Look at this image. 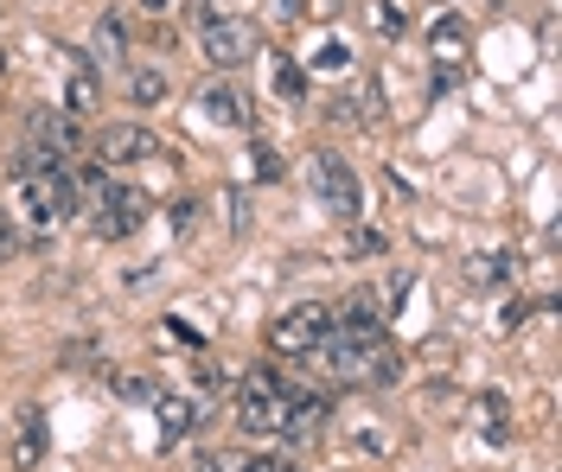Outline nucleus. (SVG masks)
I'll use <instances>...</instances> for the list:
<instances>
[{"instance_id":"obj_5","label":"nucleus","mask_w":562,"mask_h":472,"mask_svg":"<svg viewBox=\"0 0 562 472\" xmlns=\"http://www.w3.org/2000/svg\"><path fill=\"white\" fill-rule=\"evenodd\" d=\"M307 166H313V198H320L339 223H358V211H365V185H358V173H352L339 153H313Z\"/></svg>"},{"instance_id":"obj_23","label":"nucleus","mask_w":562,"mask_h":472,"mask_svg":"<svg viewBox=\"0 0 562 472\" xmlns=\"http://www.w3.org/2000/svg\"><path fill=\"white\" fill-rule=\"evenodd\" d=\"M115 396H128V402H141V396H153L141 377H115Z\"/></svg>"},{"instance_id":"obj_31","label":"nucleus","mask_w":562,"mask_h":472,"mask_svg":"<svg viewBox=\"0 0 562 472\" xmlns=\"http://www.w3.org/2000/svg\"><path fill=\"white\" fill-rule=\"evenodd\" d=\"M0 26H7V7H0Z\"/></svg>"},{"instance_id":"obj_21","label":"nucleus","mask_w":562,"mask_h":472,"mask_svg":"<svg viewBox=\"0 0 562 472\" xmlns=\"http://www.w3.org/2000/svg\"><path fill=\"white\" fill-rule=\"evenodd\" d=\"M377 33H383V38H403V7H390V0H383V7H377Z\"/></svg>"},{"instance_id":"obj_15","label":"nucleus","mask_w":562,"mask_h":472,"mask_svg":"<svg viewBox=\"0 0 562 472\" xmlns=\"http://www.w3.org/2000/svg\"><path fill=\"white\" fill-rule=\"evenodd\" d=\"M505 281H512V255H498V250L467 255V288L473 293H492V288H505Z\"/></svg>"},{"instance_id":"obj_24","label":"nucleus","mask_w":562,"mask_h":472,"mask_svg":"<svg viewBox=\"0 0 562 472\" xmlns=\"http://www.w3.org/2000/svg\"><path fill=\"white\" fill-rule=\"evenodd\" d=\"M352 250H358V255H377V250H383V237H377V230H352Z\"/></svg>"},{"instance_id":"obj_22","label":"nucleus","mask_w":562,"mask_h":472,"mask_svg":"<svg viewBox=\"0 0 562 472\" xmlns=\"http://www.w3.org/2000/svg\"><path fill=\"white\" fill-rule=\"evenodd\" d=\"M300 13H307V0H268V20H282V26L300 20Z\"/></svg>"},{"instance_id":"obj_13","label":"nucleus","mask_w":562,"mask_h":472,"mask_svg":"<svg viewBox=\"0 0 562 472\" xmlns=\"http://www.w3.org/2000/svg\"><path fill=\"white\" fill-rule=\"evenodd\" d=\"M103 110V83L90 58H71V83H65V115H96Z\"/></svg>"},{"instance_id":"obj_29","label":"nucleus","mask_w":562,"mask_h":472,"mask_svg":"<svg viewBox=\"0 0 562 472\" xmlns=\"http://www.w3.org/2000/svg\"><path fill=\"white\" fill-rule=\"evenodd\" d=\"M141 7H148V13H167V7H173V0H141Z\"/></svg>"},{"instance_id":"obj_30","label":"nucleus","mask_w":562,"mask_h":472,"mask_svg":"<svg viewBox=\"0 0 562 472\" xmlns=\"http://www.w3.org/2000/svg\"><path fill=\"white\" fill-rule=\"evenodd\" d=\"M0 77H7V51H0Z\"/></svg>"},{"instance_id":"obj_16","label":"nucleus","mask_w":562,"mask_h":472,"mask_svg":"<svg viewBox=\"0 0 562 472\" xmlns=\"http://www.w3.org/2000/svg\"><path fill=\"white\" fill-rule=\"evenodd\" d=\"M128 103H135V110L167 103V71H160V65H128Z\"/></svg>"},{"instance_id":"obj_6","label":"nucleus","mask_w":562,"mask_h":472,"mask_svg":"<svg viewBox=\"0 0 562 472\" xmlns=\"http://www.w3.org/2000/svg\"><path fill=\"white\" fill-rule=\"evenodd\" d=\"M198 45H205L211 65H243V58L256 51V26L237 20V13H211V20L198 26Z\"/></svg>"},{"instance_id":"obj_18","label":"nucleus","mask_w":562,"mask_h":472,"mask_svg":"<svg viewBox=\"0 0 562 472\" xmlns=\"http://www.w3.org/2000/svg\"><path fill=\"white\" fill-rule=\"evenodd\" d=\"M428 45H435V58H441V65H448L454 51H467V26H460V20H435V26H428Z\"/></svg>"},{"instance_id":"obj_9","label":"nucleus","mask_w":562,"mask_h":472,"mask_svg":"<svg viewBox=\"0 0 562 472\" xmlns=\"http://www.w3.org/2000/svg\"><path fill=\"white\" fill-rule=\"evenodd\" d=\"M7 428H13V440H7V467H13V472H33L38 460H45V408H38V402H26Z\"/></svg>"},{"instance_id":"obj_3","label":"nucleus","mask_w":562,"mask_h":472,"mask_svg":"<svg viewBox=\"0 0 562 472\" xmlns=\"http://www.w3.org/2000/svg\"><path fill=\"white\" fill-rule=\"evenodd\" d=\"M26 141H33V153H26L20 173H38V166H65L77 147H83V128L65 110H33L26 115Z\"/></svg>"},{"instance_id":"obj_11","label":"nucleus","mask_w":562,"mask_h":472,"mask_svg":"<svg viewBox=\"0 0 562 472\" xmlns=\"http://www.w3.org/2000/svg\"><path fill=\"white\" fill-rule=\"evenodd\" d=\"M90 65H96V71L128 65V26H122L115 13H96V26H90Z\"/></svg>"},{"instance_id":"obj_28","label":"nucleus","mask_w":562,"mask_h":472,"mask_svg":"<svg viewBox=\"0 0 562 472\" xmlns=\"http://www.w3.org/2000/svg\"><path fill=\"white\" fill-rule=\"evenodd\" d=\"M20 250V237H13V223H7V211H0V255H13Z\"/></svg>"},{"instance_id":"obj_27","label":"nucleus","mask_w":562,"mask_h":472,"mask_svg":"<svg viewBox=\"0 0 562 472\" xmlns=\"http://www.w3.org/2000/svg\"><path fill=\"white\" fill-rule=\"evenodd\" d=\"M192 472H237V467H230L225 453H205V460H198V467H192Z\"/></svg>"},{"instance_id":"obj_25","label":"nucleus","mask_w":562,"mask_h":472,"mask_svg":"<svg viewBox=\"0 0 562 472\" xmlns=\"http://www.w3.org/2000/svg\"><path fill=\"white\" fill-rule=\"evenodd\" d=\"M320 71H345V45H326L320 51Z\"/></svg>"},{"instance_id":"obj_26","label":"nucleus","mask_w":562,"mask_h":472,"mask_svg":"<svg viewBox=\"0 0 562 472\" xmlns=\"http://www.w3.org/2000/svg\"><path fill=\"white\" fill-rule=\"evenodd\" d=\"M192 218H198V205H192V198H186V205H173V230H192Z\"/></svg>"},{"instance_id":"obj_2","label":"nucleus","mask_w":562,"mask_h":472,"mask_svg":"<svg viewBox=\"0 0 562 472\" xmlns=\"http://www.w3.org/2000/svg\"><path fill=\"white\" fill-rule=\"evenodd\" d=\"M153 198L141 185H122V180H96L90 192V218H96V237H135L148 223Z\"/></svg>"},{"instance_id":"obj_10","label":"nucleus","mask_w":562,"mask_h":472,"mask_svg":"<svg viewBox=\"0 0 562 472\" xmlns=\"http://www.w3.org/2000/svg\"><path fill=\"white\" fill-rule=\"evenodd\" d=\"M282 415H288V390H263V396L237 402V428L243 435H282Z\"/></svg>"},{"instance_id":"obj_20","label":"nucleus","mask_w":562,"mask_h":472,"mask_svg":"<svg viewBox=\"0 0 562 472\" xmlns=\"http://www.w3.org/2000/svg\"><path fill=\"white\" fill-rule=\"evenodd\" d=\"M275 90H282L288 103H300V96H307V77H300V65H282V71H275Z\"/></svg>"},{"instance_id":"obj_17","label":"nucleus","mask_w":562,"mask_h":472,"mask_svg":"<svg viewBox=\"0 0 562 472\" xmlns=\"http://www.w3.org/2000/svg\"><path fill=\"white\" fill-rule=\"evenodd\" d=\"M358 383H371V390H397L403 383V352H390V345H377L371 364H365V377Z\"/></svg>"},{"instance_id":"obj_14","label":"nucleus","mask_w":562,"mask_h":472,"mask_svg":"<svg viewBox=\"0 0 562 472\" xmlns=\"http://www.w3.org/2000/svg\"><path fill=\"white\" fill-rule=\"evenodd\" d=\"M320 428H326V402H320V396H288L282 435H288V440H320Z\"/></svg>"},{"instance_id":"obj_12","label":"nucleus","mask_w":562,"mask_h":472,"mask_svg":"<svg viewBox=\"0 0 562 472\" xmlns=\"http://www.w3.org/2000/svg\"><path fill=\"white\" fill-rule=\"evenodd\" d=\"M153 415H160V447H173L180 435H192V428L205 422V415H198L186 396H173V390H153Z\"/></svg>"},{"instance_id":"obj_19","label":"nucleus","mask_w":562,"mask_h":472,"mask_svg":"<svg viewBox=\"0 0 562 472\" xmlns=\"http://www.w3.org/2000/svg\"><path fill=\"white\" fill-rule=\"evenodd\" d=\"M250 166H256V180H282V173H288V166H282V153H275V147H250Z\"/></svg>"},{"instance_id":"obj_7","label":"nucleus","mask_w":562,"mask_h":472,"mask_svg":"<svg viewBox=\"0 0 562 472\" xmlns=\"http://www.w3.org/2000/svg\"><path fill=\"white\" fill-rule=\"evenodd\" d=\"M96 160L103 166H135V160H160V135L141 128V122H110L96 135Z\"/></svg>"},{"instance_id":"obj_1","label":"nucleus","mask_w":562,"mask_h":472,"mask_svg":"<svg viewBox=\"0 0 562 472\" xmlns=\"http://www.w3.org/2000/svg\"><path fill=\"white\" fill-rule=\"evenodd\" d=\"M20 218L38 223V230H58L65 218H77V185L65 166H38V173H20Z\"/></svg>"},{"instance_id":"obj_8","label":"nucleus","mask_w":562,"mask_h":472,"mask_svg":"<svg viewBox=\"0 0 562 472\" xmlns=\"http://www.w3.org/2000/svg\"><path fill=\"white\" fill-rule=\"evenodd\" d=\"M192 110L205 115V122H218V128H250V122H256V103H250V90H237L230 77L205 83V90L192 96Z\"/></svg>"},{"instance_id":"obj_4","label":"nucleus","mask_w":562,"mask_h":472,"mask_svg":"<svg viewBox=\"0 0 562 472\" xmlns=\"http://www.w3.org/2000/svg\"><path fill=\"white\" fill-rule=\"evenodd\" d=\"M333 332V307H320V300H300L288 307L282 320H268V352H282V358H313V345Z\"/></svg>"}]
</instances>
